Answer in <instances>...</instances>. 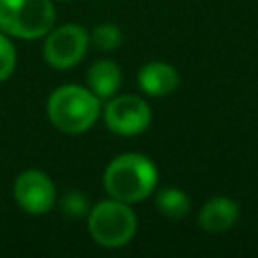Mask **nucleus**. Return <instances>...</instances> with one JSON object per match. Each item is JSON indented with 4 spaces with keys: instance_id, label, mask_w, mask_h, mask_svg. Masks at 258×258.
Segmentation results:
<instances>
[{
    "instance_id": "1",
    "label": "nucleus",
    "mask_w": 258,
    "mask_h": 258,
    "mask_svg": "<svg viewBox=\"0 0 258 258\" xmlns=\"http://www.w3.org/2000/svg\"><path fill=\"white\" fill-rule=\"evenodd\" d=\"M159 181L155 161L139 151H125L115 155L103 171V187L109 198L125 204H137L153 196Z\"/></svg>"
},
{
    "instance_id": "2",
    "label": "nucleus",
    "mask_w": 258,
    "mask_h": 258,
    "mask_svg": "<svg viewBox=\"0 0 258 258\" xmlns=\"http://www.w3.org/2000/svg\"><path fill=\"white\" fill-rule=\"evenodd\" d=\"M103 101L87 85H60L46 99V117L50 125L64 135H83L99 119Z\"/></svg>"
},
{
    "instance_id": "3",
    "label": "nucleus",
    "mask_w": 258,
    "mask_h": 258,
    "mask_svg": "<svg viewBox=\"0 0 258 258\" xmlns=\"http://www.w3.org/2000/svg\"><path fill=\"white\" fill-rule=\"evenodd\" d=\"M87 232L97 246L117 250L127 246L137 234V216L131 204L107 198L89 208Z\"/></svg>"
},
{
    "instance_id": "4",
    "label": "nucleus",
    "mask_w": 258,
    "mask_h": 258,
    "mask_svg": "<svg viewBox=\"0 0 258 258\" xmlns=\"http://www.w3.org/2000/svg\"><path fill=\"white\" fill-rule=\"evenodd\" d=\"M56 22L52 0H0V30L10 38L38 40Z\"/></svg>"
},
{
    "instance_id": "5",
    "label": "nucleus",
    "mask_w": 258,
    "mask_h": 258,
    "mask_svg": "<svg viewBox=\"0 0 258 258\" xmlns=\"http://www.w3.org/2000/svg\"><path fill=\"white\" fill-rule=\"evenodd\" d=\"M42 56L54 71H69L77 67L89 50V30L79 22L54 24L44 36Z\"/></svg>"
},
{
    "instance_id": "6",
    "label": "nucleus",
    "mask_w": 258,
    "mask_h": 258,
    "mask_svg": "<svg viewBox=\"0 0 258 258\" xmlns=\"http://www.w3.org/2000/svg\"><path fill=\"white\" fill-rule=\"evenodd\" d=\"M101 117L111 133L119 137H137L149 129L153 113L143 97L131 93H117L103 101Z\"/></svg>"
},
{
    "instance_id": "7",
    "label": "nucleus",
    "mask_w": 258,
    "mask_h": 258,
    "mask_svg": "<svg viewBox=\"0 0 258 258\" xmlns=\"http://www.w3.org/2000/svg\"><path fill=\"white\" fill-rule=\"evenodd\" d=\"M16 206L30 216H44L56 204V187L50 175L42 169L30 167L16 175L12 183Z\"/></svg>"
},
{
    "instance_id": "8",
    "label": "nucleus",
    "mask_w": 258,
    "mask_h": 258,
    "mask_svg": "<svg viewBox=\"0 0 258 258\" xmlns=\"http://www.w3.org/2000/svg\"><path fill=\"white\" fill-rule=\"evenodd\" d=\"M240 220V204L228 196H214L198 212V224L208 234H224Z\"/></svg>"
},
{
    "instance_id": "9",
    "label": "nucleus",
    "mask_w": 258,
    "mask_h": 258,
    "mask_svg": "<svg viewBox=\"0 0 258 258\" xmlns=\"http://www.w3.org/2000/svg\"><path fill=\"white\" fill-rule=\"evenodd\" d=\"M179 71L165 60H149L137 71V87L147 97H165L179 87Z\"/></svg>"
},
{
    "instance_id": "10",
    "label": "nucleus",
    "mask_w": 258,
    "mask_h": 258,
    "mask_svg": "<svg viewBox=\"0 0 258 258\" xmlns=\"http://www.w3.org/2000/svg\"><path fill=\"white\" fill-rule=\"evenodd\" d=\"M87 87L101 99L107 101L109 97L117 95L123 83V71L121 67L111 58H99L87 69Z\"/></svg>"
},
{
    "instance_id": "11",
    "label": "nucleus",
    "mask_w": 258,
    "mask_h": 258,
    "mask_svg": "<svg viewBox=\"0 0 258 258\" xmlns=\"http://www.w3.org/2000/svg\"><path fill=\"white\" fill-rule=\"evenodd\" d=\"M153 202H155L157 212L169 220H181L191 210V200H189L187 191H183L181 187H173V185L155 189Z\"/></svg>"
},
{
    "instance_id": "12",
    "label": "nucleus",
    "mask_w": 258,
    "mask_h": 258,
    "mask_svg": "<svg viewBox=\"0 0 258 258\" xmlns=\"http://www.w3.org/2000/svg\"><path fill=\"white\" fill-rule=\"evenodd\" d=\"M89 42L99 52H113L123 42V30L115 22H99L89 32Z\"/></svg>"
},
{
    "instance_id": "13",
    "label": "nucleus",
    "mask_w": 258,
    "mask_h": 258,
    "mask_svg": "<svg viewBox=\"0 0 258 258\" xmlns=\"http://www.w3.org/2000/svg\"><path fill=\"white\" fill-rule=\"evenodd\" d=\"M58 206H60V212H62L67 218H83V216L89 214V208H91L87 196H85L83 191H79V189L67 191V194L60 198Z\"/></svg>"
},
{
    "instance_id": "14",
    "label": "nucleus",
    "mask_w": 258,
    "mask_h": 258,
    "mask_svg": "<svg viewBox=\"0 0 258 258\" xmlns=\"http://www.w3.org/2000/svg\"><path fill=\"white\" fill-rule=\"evenodd\" d=\"M16 46L8 34L0 30V83L8 81L16 69Z\"/></svg>"
},
{
    "instance_id": "15",
    "label": "nucleus",
    "mask_w": 258,
    "mask_h": 258,
    "mask_svg": "<svg viewBox=\"0 0 258 258\" xmlns=\"http://www.w3.org/2000/svg\"><path fill=\"white\" fill-rule=\"evenodd\" d=\"M52 2H71V0H52Z\"/></svg>"
}]
</instances>
